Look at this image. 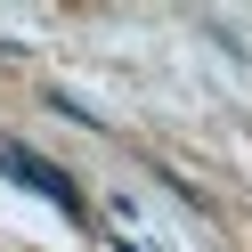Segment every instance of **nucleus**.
<instances>
[{"instance_id": "f257e3e1", "label": "nucleus", "mask_w": 252, "mask_h": 252, "mask_svg": "<svg viewBox=\"0 0 252 252\" xmlns=\"http://www.w3.org/2000/svg\"><path fill=\"white\" fill-rule=\"evenodd\" d=\"M0 171H8V179H17V187H33V195H49V203H57V212H65V220H90V203H82V187H73L65 171L49 163V155H33V147H0Z\"/></svg>"}]
</instances>
